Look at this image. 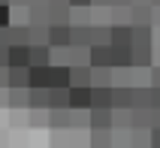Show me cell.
<instances>
[{"instance_id": "1", "label": "cell", "mask_w": 160, "mask_h": 148, "mask_svg": "<svg viewBox=\"0 0 160 148\" xmlns=\"http://www.w3.org/2000/svg\"><path fill=\"white\" fill-rule=\"evenodd\" d=\"M88 127L91 133H109L112 130V109H91Z\"/></svg>"}, {"instance_id": "2", "label": "cell", "mask_w": 160, "mask_h": 148, "mask_svg": "<svg viewBox=\"0 0 160 148\" xmlns=\"http://www.w3.org/2000/svg\"><path fill=\"white\" fill-rule=\"evenodd\" d=\"M127 24L130 27H151V3H133Z\"/></svg>"}, {"instance_id": "3", "label": "cell", "mask_w": 160, "mask_h": 148, "mask_svg": "<svg viewBox=\"0 0 160 148\" xmlns=\"http://www.w3.org/2000/svg\"><path fill=\"white\" fill-rule=\"evenodd\" d=\"M133 39V27L130 24H109V45L118 48V45H130Z\"/></svg>"}, {"instance_id": "4", "label": "cell", "mask_w": 160, "mask_h": 148, "mask_svg": "<svg viewBox=\"0 0 160 148\" xmlns=\"http://www.w3.org/2000/svg\"><path fill=\"white\" fill-rule=\"evenodd\" d=\"M27 61H30V67H52V48L48 45H30L27 48Z\"/></svg>"}, {"instance_id": "5", "label": "cell", "mask_w": 160, "mask_h": 148, "mask_svg": "<svg viewBox=\"0 0 160 148\" xmlns=\"http://www.w3.org/2000/svg\"><path fill=\"white\" fill-rule=\"evenodd\" d=\"M52 88L70 91V67H48V91Z\"/></svg>"}, {"instance_id": "6", "label": "cell", "mask_w": 160, "mask_h": 148, "mask_svg": "<svg viewBox=\"0 0 160 148\" xmlns=\"http://www.w3.org/2000/svg\"><path fill=\"white\" fill-rule=\"evenodd\" d=\"M30 88H39V91H48V67H27V91Z\"/></svg>"}, {"instance_id": "7", "label": "cell", "mask_w": 160, "mask_h": 148, "mask_svg": "<svg viewBox=\"0 0 160 148\" xmlns=\"http://www.w3.org/2000/svg\"><path fill=\"white\" fill-rule=\"evenodd\" d=\"M109 52H112V70H133V61H130V45H118V48H112V45H109Z\"/></svg>"}, {"instance_id": "8", "label": "cell", "mask_w": 160, "mask_h": 148, "mask_svg": "<svg viewBox=\"0 0 160 148\" xmlns=\"http://www.w3.org/2000/svg\"><path fill=\"white\" fill-rule=\"evenodd\" d=\"M48 48H70V27H48Z\"/></svg>"}, {"instance_id": "9", "label": "cell", "mask_w": 160, "mask_h": 148, "mask_svg": "<svg viewBox=\"0 0 160 148\" xmlns=\"http://www.w3.org/2000/svg\"><path fill=\"white\" fill-rule=\"evenodd\" d=\"M91 109H112V88H91Z\"/></svg>"}, {"instance_id": "10", "label": "cell", "mask_w": 160, "mask_h": 148, "mask_svg": "<svg viewBox=\"0 0 160 148\" xmlns=\"http://www.w3.org/2000/svg\"><path fill=\"white\" fill-rule=\"evenodd\" d=\"M112 109H133V88H112Z\"/></svg>"}, {"instance_id": "11", "label": "cell", "mask_w": 160, "mask_h": 148, "mask_svg": "<svg viewBox=\"0 0 160 148\" xmlns=\"http://www.w3.org/2000/svg\"><path fill=\"white\" fill-rule=\"evenodd\" d=\"M48 127L52 130H70V109H48Z\"/></svg>"}, {"instance_id": "12", "label": "cell", "mask_w": 160, "mask_h": 148, "mask_svg": "<svg viewBox=\"0 0 160 148\" xmlns=\"http://www.w3.org/2000/svg\"><path fill=\"white\" fill-rule=\"evenodd\" d=\"M70 109H91V88H70Z\"/></svg>"}, {"instance_id": "13", "label": "cell", "mask_w": 160, "mask_h": 148, "mask_svg": "<svg viewBox=\"0 0 160 148\" xmlns=\"http://www.w3.org/2000/svg\"><path fill=\"white\" fill-rule=\"evenodd\" d=\"M70 88H91V67H70Z\"/></svg>"}, {"instance_id": "14", "label": "cell", "mask_w": 160, "mask_h": 148, "mask_svg": "<svg viewBox=\"0 0 160 148\" xmlns=\"http://www.w3.org/2000/svg\"><path fill=\"white\" fill-rule=\"evenodd\" d=\"M91 27H70V48H91Z\"/></svg>"}, {"instance_id": "15", "label": "cell", "mask_w": 160, "mask_h": 148, "mask_svg": "<svg viewBox=\"0 0 160 148\" xmlns=\"http://www.w3.org/2000/svg\"><path fill=\"white\" fill-rule=\"evenodd\" d=\"M88 36H91V48H100V45H109V27H106V24H91Z\"/></svg>"}, {"instance_id": "16", "label": "cell", "mask_w": 160, "mask_h": 148, "mask_svg": "<svg viewBox=\"0 0 160 148\" xmlns=\"http://www.w3.org/2000/svg\"><path fill=\"white\" fill-rule=\"evenodd\" d=\"M27 109H48V91L30 88L27 91Z\"/></svg>"}, {"instance_id": "17", "label": "cell", "mask_w": 160, "mask_h": 148, "mask_svg": "<svg viewBox=\"0 0 160 148\" xmlns=\"http://www.w3.org/2000/svg\"><path fill=\"white\" fill-rule=\"evenodd\" d=\"M48 109H70V91L52 88L48 91Z\"/></svg>"}, {"instance_id": "18", "label": "cell", "mask_w": 160, "mask_h": 148, "mask_svg": "<svg viewBox=\"0 0 160 148\" xmlns=\"http://www.w3.org/2000/svg\"><path fill=\"white\" fill-rule=\"evenodd\" d=\"M6 106H12V109H27V91L24 88H9L6 91Z\"/></svg>"}, {"instance_id": "19", "label": "cell", "mask_w": 160, "mask_h": 148, "mask_svg": "<svg viewBox=\"0 0 160 148\" xmlns=\"http://www.w3.org/2000/svg\"><path fill=\"white\" fill-rule=\"evenodd\" d=\"M91 109H70V130H88Z\"/></svg>"}, {"instance_id": "20", "label": "cell", "mask_w": 160, "mask_h": 148, "mask_svg": "<svg viewBox=\"0 0 160 148\" xmlns=\"http://www.w3.org/2000/svg\"><path fill=\"white\" fill-rule=\"evenodd\" d=\"M112 130H130V109H112Z\"/></svg>"}, {"instance_id": "21", "label": "cell", "mask_w": 160, "mask_h": 148, "mask_svg": "<svg viewBox=\"0 0 160 148\" xmlns=\"http://www.w3.org/2000/svg\"><path fill=\"white\" fill-rule=\"evenodd\" d=\"M112 85V70H94L91 67V88H109Z\"/></svg>"}, {"instance_id": "22", "label": "cell", "mask_w": 160, "mask_h": 148, "mask_svg": "<svg viewBox=\"0 0 160 148\" xmlns=\"http://www.w3.org/2000/svg\"><path fill=\"white\" fill-rule=\"evenodd\" d=\"M130 148H151L148 145V130H130Z\"/></svg>"}, {"instance_id": "23", "label": "cell", "mask_w": 160, "mask_h": 148, "mask_svg": "<svg viewBox=\"0 0 160 148\" xmlns=\"http://www.w3.org/2000/svg\"><path fill=\"white\" fill-rule=\"evenodd\" d=\"M27 112H30L27 118H30L33 127H36V124H48V109H27Z\"/></svg>"}, {"instance_id": "24", "label": "cell", "mask_w": 160, "mask_h": 148, "mask_svg": "<svg viewBox=\"0 0 160 148\" xmlns=\"http://www.w3.org/2000/svg\"><path fill=\"white\" fill-rule=\"evenodd\" d=\"M88 142H91V148H109V133H94Z\"/></svg>"}, {"instance_id": "25", "label": "cell", "mask_w": 160, "mask_h": 148, "mask_svg": "<svg viewBox=\"0 0 160 148\" xmlns=\"http://www.w3.org/2000/svg\"><path fill=\"white\" fill-rule=\"evenodd\" d=\"M148 82H151V88H160V64H154L148 70Z\"/></svg>"}, {"instance_id": "26", "label": "cell", "mask_w": 160, "mask_h": 148, "mask_svg": "<svg viewBox=\"0 0 160 148\" xmlns=\"http://www.w3.org/2000/svg\"><path fill=\"white\" fill-rule=\"evenodd\" d=\"M6 27H9V6L0 3V30H6Z\"/></svg>"}, {"instance_id": "27", "label": "cell", "mask_w": 160, "mask_h": 148, "mask_svg": "<svg viewBox=\"0 0 160 148\" xmlns=\"http://www.w3.org/2000/svg\"><path fill=\"white\" fill-rule=\"evenodd\" d=\"M160 27V3H151V30Z\"/></svg>"}, {"instance_id": "28", "label": "cell", "mask_w": 160, "mask_h": 148, "mask_svg": "<svg viewBox=\"0 0 160 148\" xmlns=\"http://www.w3.org/2000/svg\"><path fill=\"white\" fill-rule=\"evenodd\" d=\"M148 145H151V148H160V130H148Z\"/></svg>"}, {"instance_id": "29", "label": "cell", "mask_w": 160, "mask_h": 148, "mask_svg": "<svg viewBox=\"0 0 160 148\" xmlns=\"http://www.w3.org/2000/svg\"><path fill=\"white\" fill-rule=\"evenodd\" d=\"M151 109H160V88H151Z\"/></svg>"}, {"instance_id": "30", "label": "cell", "mask_w": 160, "mask_h": 148, "mask_svg": "<svg viewBox=\"0 0 160 148\" xmlns=\"http://www.w3.org/2000/svg\"><path fill=\"white\" fill-rule=\"evenodd\" d=\"M0 88H6V67H0Z\"/></svg>"}, {"instance_id": "31", "label": "cell", "mask_w": 160, "mask_h": 148, "mask_svg": "<svg viewBox=\"0 0 160 148\" xmlns=\"http://www.w3.org/2000/svg\"><path fill=\"white\" fill-rule=\"evenodd\" d=\"M0 106H6V88H0Z\"/></svg>"}]
</instances>
